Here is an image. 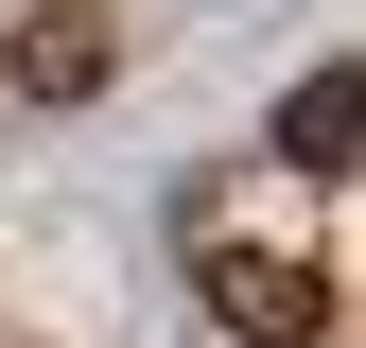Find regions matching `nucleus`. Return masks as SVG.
Returning a JSON list of instances; mask_svg holds the SVG:
<instances>
[{
  "mask_svg": "<svg viewBox=\"0 0 366 348\" xmlns=\"http://www.w3.org/2000/svg\"><path fill=\"white\" fill-rule=\"evenodd\" d=\"M0 87H18V105H105L122 87V18L105 0H35V18L0 35Z\"/></svg>",
  "mask_w": 366,
  "mask_h": 348,
  "instance_id": "nucleus-1",
  "label": "nucleus"
},
{
  "mask_svg": "<svg viewBox=\"0 0 366 348\" xmlns=\"http://www.w3.org/2000/svg\"><path fill=\"white\" fill-rule=\"evenodd\" d=\"M209 314L244 348H332V279L314 261H262V244H209Z\"/></svg>",
  "mask_w": 366,
  "mask_h": 348,
  "instance_id": "nucleus-2",
  "label": "nucleus"
},
{
  "mask_svg": "<svg viewBox=\"0 0 366 348\" xmlns=\"http://www.w3.org/2000/svg\"><path fill=\"white\" fill-rule=\"evenodd\" d=\"M349 122H366V87H349V70H297V105H280V157H297V174H349Z\"/></svg>",
  "mask_w": 366,
  "mask_h": 348,
  "instance_id": "nucleus-3",
  "label": "nucleus"
}]
</instances>
